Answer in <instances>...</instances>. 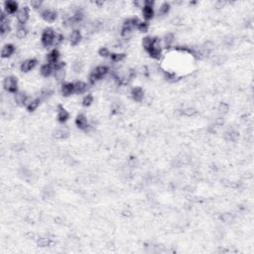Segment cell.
Here are the masks:
<instances>
[{
  "label": "cell",
  "mask_w": 254,
  "mask_h": 254,
  "mask_svg": "<svg viewBox=\"0 0 254 254\" xmlns=\"http://www.w3.org/2000/svg\"><path fill=\"white\" fill-rule=\"evenodd\" d=\"M36 64H37V61L35 59L26 60L24 62H22V64L20 66V69H21L22 72H30L32 69H34V67L36 66Z\"/></svg>",
  "instance_id": "obj_7"
},
{
  "label": "cell",
  "mask_w": 254,
  "mask_h": 254,
  "mask_svg": "<svg viewBox=\"0 0 254 254\" xmlns=\"http://www.w3.org/2000/svg\"><path fill=\"white\" fill-rule=\"evenodd\" d=\"M87 89V86L83 82H77L74 83V90L77 93H83Z\"/></svg>",
  "instance_id": "obj_22"
},
{
  "label": "cell",
  "mask_w": 254,
  "mask_h": 254,
  "mask_svg": "<svg viewBox=\"0 0 254 254\" xmlns=\"http://www.w3.org/2000/svg\"><path fill=\"white\" fill-rule=\"evenodd\" d=\"M122 214L124 217H131V212L129 211V210H124L123 211V212H122Z\"/></svg>",
  "instance_id": "obj_50"
},
{
  "label": "cell",
  "mask_w": 254,
  "mask_h": 254,
  "mask_svg": "<svg viewBox=\"0 0 254 254\" xmlns=\"http://www.w3.org/2000/svg\"><path fill=\"white\" fill-rule=\"evenodd\" d=\"M69 117H70L69 111L65 109L62 105H59L58 106V119L61 122H65L69 119Z\"/></svg>",
  "instance_id": "obj_13"
},
{
  "label": "cell",
  "mask_w": 254,
  "mask_h": 254,
  "mask_svg": "<svg viewBox=\"0 0 254 254\" xmlns=\"http://www.w3.org/2000/svg\"><path fill=\"white\" fill-rule=\"evenodd\" d=\"M217 110L221 114H227L229 110V105L225 102H222V103H219Z\"/></svg>",
  "instance_id": "obj_34"
},
{
  "label": "cell",
  "mask_w": 254,
  "mask_h": 254,
  "mask_svg": "<svg viewBox=\"0 0 254 254\" xmlns=\"http://www.w3.org/2000/svg\"><path fill=\"white\" fill-rule=\"evenodd\" d=\"M164 76H165L166 80L168 82H176L178 80V77L173 72H164Z\"/></svg>",
  "instance_id": "obj_32"
},
{
  "label": "cell",
  "mask_w": 254,
  "mask_h": 254,
  "mask_svg": "<svg viewBox=\"0 0 254 254\" xmlns=\"http://www.w3.org/2000/svg\"><path fill=\"white\" fill-rule=\"evenodd\" d=\"M224 124V119L222 117H218L216 119V121H214V125L216 126H222Z\"/></svg>",
  "instance_id": "obj_46"
},
{
  "label": "cell",
  "mask_w": 254,
  "mask_h": 254,
  "mask_svg": "<svg viewBox=\"0 0 254 254\" xmlns=\"http://www.w3.org/2000/svg\"><path fill=\"white\" fill-rule=\"evenodd\" d=\"M27 34H28L27 29L24 27H19L16 31V36L18 39H24L27 36Z\"/></svg>",
  "instance_id": "obj_33"
},
{
  "label": "cell",
  "mask_w": 254,
  "mask_h": 254,
  "mask_svg": "<svg viewBox=\"0 0 254 254\" xmlns=\"http://www.w3.org/2000/svg\"><path fill=\"white\" fill-rule=\"evenodd\" d=\"M214 47H216V45H214L213 42H212V41H207L206 43L202 44V46L201 49L206 50V51H207V52H211L212 50L214 49Z\"/></svg>",
  "instance_id": "obj_37"
},
{
  "label": "cell",
  "mask_w": 254,
  "mask_h": 254,
  "mask_svg": "<svg viewBox=\"0 0 254 254\" xmlns=\"http://www.w3.org/2000/svg\"><path fill=\"white\" fill-rule=\"evenodd\" d=\"M57 15H58L57 12L53 9H45L42 12L43 19L46 22H49V23L54 22L56 20V18H57Z\"/></svg>",
  "instance_id": "obj_4"
},
{
  "label": "cell",
  "mask_w": 254,
  "mask_h": 254,
  "mask_svg": "<svg viewBox=\"0 0 254 254\" xmlns=\"http://www.w3.org/2000/svg\"><path fill=\"white\" fill-rule=\"evenodd\" d=\"M175 41V37L172 33H167L165 37H164V40H163V43H164V45L166 47H170L171 45L174 43Z\"/></svg>",
  "instance_id": "obj_27"
},
{
  "label": "cell",
  "mask_w": 254,
  "mask_h": 254,
  "mask_svg": "<svg viewBox=\"0 0 254 254\" xmlns=\"http://www.w3.org/2000/svg\"><path fill=\"white\" fill-rule=\"evenodd\" d=\"M52 72H53V69H52V66H51L50 64H46V65H43L41 67V70H40V72H41V75L43 77H50L51 74H52Z\"/></svg>",
  "instance_id": "obj_24"
},
{
  "label": "cell",
  "mask_w": 254,
  "mask_h": 254,
  "mask_svg": "<svg viewBox=\"0 0 254 254\" xmlns=\"http://www.w3.org/2000/svg\"><path fill=\"white\" fill-rule=\"evenodd\" d=\"M61 92H62V94H63L64 97H69V95H71L72 92H75V90H74V84L71 83V82L64 83L63 86H62Z\"/></svg>",
  "instance_id": "obj_14"
},
{
  "label": "cell",
  "mask_w": 254,
  "mask_h": 254,
  "mask_svg": "<svg viewBox=\"0 0 254 254\" xmlns=\"http://www.w3.org/2000/svg\"><path fill=\"white\" fill-rule=\"evenodd\" d=\"M225 5H227V2L225 1H222V0H218V1L216 2V7L221 9V8H223Z\"/></svg>",
  "instance_id": "obj_47"
},
{
  "label": "cell",
  "mask_w": 254,
  "mask_h": 254,
  "mask_svg": "<svg viewBox=\"0 0 254 254\" xmlns=\"http://www.w3.org/2000/svg\"><path fill=\"white\" fill-rule=\"evenodd\" d=\"M152 43H153V38L151 37H145L142 40V46L146 51H149L151 49Z\"/></svg>",
  "instance_id": "obj_30"
},
{
  "label": "cell",
  "mask_w": 254,
  "mask_h": 254,
  "mask_svg": "<svg viewBox=\"0 0 254 254\" xmlns=\"http://www.w3.org/2000/svg\"><path fill=\"white\" fill-rule=\"evenodd\" d=\"M24 149V145L20 143V142H16L12 145V150L15 151V152H20Z\"/></svg>",
  "instance_id": "obj_42"
},
{
  "label": "cell",
  "mask_w": 254,
  "mask_h": 254,
  "mask_svg": "<svg viewBox=\"0 0 254 254\" xmlns=\"http://www.w3.org/2000/svg\"><path fill=\"white\" fill-rule=\"evenodd\" d=\"M107 72H108V67L106 66H98L92 71V74H93L98 80H100V78H102L103 77L106 76Z\"/></svg>",
  "instance_id": "obj_9"
},
{
  "label": "cell",
  "mask_w": 254,
  "mask_h": 254,
  "mask_svg": "<svg viewBox=\"0 0 254 254\" xmlns=\"http://www.w3.org/2000/svg\"><path fill=\"white\" fill-rule=\"evenodd\" d=\"M59 58H60V53L58 52L57 50L51 51V52L47 56V60H48L49 64L51 66H55L56 64H57L58 61H59Z\"/></svg>",
  "instance_id": "obj_12"
},
{
  "label": "cell",
  "mask_w": 254,
  "mask_h": 254,
  "mask_svg": "<svg viewBox=\"0 0 254 254\" xmlns=\"http://www.w3.org/2000/svg\"><path fill=\"white\" fill-rule=\"evenodd\" d=\"M124 57H125V55H124L123 53H114V54H111L110 55V58L111 60L115 62V63H118V62H121Z\"/></svg>",
  "instance_id": "obj_35"
},
{
  "label": "cell",
  "mask_w": 254,
  "mask_h": 254,
  "mask_svg": "<svg viewBox=\"0 0 254 254\" xmlns=\"http://www.w3.org/2000/svg\"><path fill=\"white\" fill-rule=\"evenodd\" d=\"M14 46L11 44H7L5 45V46L2 48V52H1V55H2V58L5 59V58H9L10 56H12L13 53H14Z\"/></svg>",
  "instance_id": "obj_16"
},
{
  "label": "cell",
  "mask_w": 254,
  "mask_h": 254,
  "mask_svg": "<svg viewBox=\"0 0 254 254\" xmlns=\"http://www.w3.org/2000/svg\"><path fill=\"white\" fill-rule=\"evenodd\" d=\"M37 244L40 247H48L52 244V240L49 236H41L37 240Z\"/></svg>",
  "instance_id": "obj_21"
},
{
  "label": "cell",
  "mask_w": 254,
  "mask_h": 254,
  "mask_svg": "<svg viewBox=\"0 0 254 254\" xmlns=\"http://www.w3.org/2000/svg\"><path fill=\"white\" fill-rule=\"evenodd\" d=\"M54 195V191L51 187H46L44 190H43V197L45 199H50V197H52Z\"/></svg>",
  "instance_id": "obj_38"
},
{
  "label": "cell",
  "mask_w": 254,
  "mask_h": 254,
  "mask_svg": "<svg viewBox=\"0 0 254 254\" xmlns=\"http://www.w3.org/2000/svg\"><path fill=\"white\" fill-rule=\"evenodd\" d=\"M92 101H93L92 95V94H87V95H86V97H83V99H82V104H83V106H89L90 104L92 103Z\"/></svg>",
  "instance_id": "obj_40"
},
{
  "label": "cell",
  "mask_w": 254,
  "mask_h": 254,
  "mask_svg": "<svg viewBox=\"0 0 254 254\" xmlns=\"http://www.w3.org/2000/svg\"><path fill=\"white\" fill-rule=\"evenodd\" d=\"M131 95L135 101H141L144 98V90L140 87H135L131 89Z\"/></svg>",
  "instance_id": "obj_8"
},
{
  "label": "cell",
  "mask_w": 254,
  "mask_h": 254,
  "mask_svg": "<svg viewBox=\"0 0 254 254\" xmlns=\"http://www.w3.org/2000/svg\"><path fill=\"white\" fill-rule=\"evenodd\" d=\"M54 36H55V33H54V30L52 29V28H47V29H45V31L43 32V35H42L43 46L49 47L50 45H52Z\"/></svg>",
  "instance_id": "obj_3"
},
{
  "label": "cell",
  "mask_w": 254,
  "mask_h": 254,
  "mask_svg": "<svg viewBox=\"0 0 254 254\" xmlns=\"http://www.w3.org/2000/svg\"><path fill=\"white\" fill-rule=\"evenodd\" d=\"M121 35H122L123 38L129 39L132 36V29H131V28H128V27H122Z\"/></svg>",
  "instance_id": "obj_36"
},
{
  "label": "cell",
  "mask_w": 254,
  "mask_h": 254,
  "mask_svg": "<svg viewBox=\"0 0 254 254\" xmlns=\"http://www.w3.org/2000/svg\"><path fill=\"white\" fill-rule=\"evenodd\" d=\"M67 135H69V131L66 128H58L53 132V136L56 139H65L67 137Z\"/></svg>",
  "instance_id": "obj_17"
},
{
  "label": "cell",
  "mask_w": 254,
  "mask_h": 254,
  "mask_svg": "<svg viewBox=\"0 0 254 254\" xmlns=\"http://www.w3.org/2000/svg\"><path fill=\"white\" fill-rule=\"evenodd\" d=\"M98 54H99V56H101V57H103V58L110 57V52H109V50L107 49V48H101L99 50Z\"/></svg>",
  "instance_id": "obj_41"
},
{
  "label": "cell",
  "mask_w": 254,
  "mask_h": 254,
  "mask_svg": "<svg viewBox=\"0 0 254 254\" xmlns=\"http://www.w3.org/2000/svg\"><path fill=\"white\" fill-rule=\"evenodd\" d=\"M181 23H182V19H181L180 17H175V18L173 19L174 25H180Z\"/></svg>",
  "instance_id": "obj_49"
},
{
  "label": "cell",
  "mask_w": 254,
  "mask_h": 254,
  "mask_svg": "<svg viewBox=\"0 0 254 254\" xmlns=\"http://www.w3.org/2000/svg\"><path fill=\"white\" fill-rule=\"evenodd\" d=\"M148 28H149V26H148L147 23H145V22H141L140 25H139V27H138V29H139L140 32L146 33V32L148 31Z\"/></svg>",
  "instance_id": "obj_43"
},
{
  "label": "cell",
  "mask_w": 254,
  "mask_h": 254,
  "mask_svg": "<svg viewBox=\"0 0 254 254\" xmlns=\"http://www.w3.org/2000/svg\"><path fill=\"white\" fill-rule=\"evenodd\" d=\"M181 113L184 114L185 116L192 117V116H195L197 114V110L194 108V107H185V108L181 110Z\"/></svg>",
  "instance_id": "obj_26"
},
{
  "label": "cell",
  "mask_w": 254,
  "mask_h": 254,
  "mask_svg": "<svg viewBox=\"0 0 254 254\" xmlns=\"http://www.w3.org/2000/svg\"><path fill=\"white\" fill-rule=\"evenodd\" d=\"M27 95L24 92H16L15 97H14V99H15V102L19 105H23L25 104V101L27 99Z\"/></svg>",
  "instance_id": "obj_20"
},
{
  "label": "cell",
  "mask_w": 254,
  "mask_h": 254,
  "mask_svg": "<svg viewBox=\"0 0 254 254\" xmlns=\"http://www.w3.org/2000/svg\"><path fill=\"white\" fill-rule=\"evenodd\" d=\"M153 2L152 1H146V5L143 8V16L146 20L151 19L154 16V8H153Z\"/></svg>",
  "instance_id": "obj_6"
},
{
  "label": "cell",
  "mask_w": 254,
  "mask_h": 254,
  "mask_svg": "<svg viewBox=\"0 0 254 254\" xmlns=\"http://www.w3.org/2000/svg\"><path fill=\"white\" fill-rule=\"evenodd\" d=\"M17 9H18V4H17L15 1H7L5 2V10L6 12L9 14H13L15 13Z\"/></svg>",
  "instance_id": "obj_19"
},
{
  "label": "cell",
  "mask_w": 254,
  "mask_h": 254,
  "mask_svg": "<svg viewBox=\"0 0 254 254\" xmlns=\"http://www.w3.org/2000/svg\"><path fill=\"white\" fill-rule=\"evenodd\" d=\"M4 88L9 92H16L18 86H17V78L14 77H6L3 82Z\"/></svg>",
  "instance_id": "obj_2"
},
{
  "label": "cell",
  "mask_w": 254,
  "mask_h": 254,
  "mask_svg": "<svg viewBox=\"0 0 254 254\" xmlns=\"http://www.w3.org/2000/svg\"><path fill=\"white\" fill-rule=\"evenodd\" d=\"M134 5L137 8H142L143 9L145 7V5H146V1H143V0H140V1H135Z\"/></svg>",
  "instance_id": "obj_45"
},
{
  "label": "cell",
  "mask_w": 254,
  "mask_h": 254,
  "mask_svg": "<svg viewBox=\"0 0 254 254\" xmlns=\"http://www.w3.org/2000/svg\"><path fill=\"white\" fill-rule=\"evenodd\" d=\"M54 77L55 80L61 82H64V80L66 78V71L64 67H59V69H55V72H54Z\"/></svg>",
  "instance_id": "obj_18"
},
{
  "label": "cell",
  "mask_w": 254,
  "mask_h": 254,
  "mask_svg": "<svg viewBox=\"0 0 254 254\" xmlns=\"http://www.w3.org/2000/svg\"><path fill=\"white\" fill-rule=\"evenodd\" d=\"M82 40V33L78 31V30H74L72 33H71V35H70V42L72 45H74V46H76V45H77L78 43L81 42Z\"/></svg>",
  "instance_id": "obj_15"
},
{
  "label": "cell",
  "mask_w": 254,
  "mask_h": 254,
  "mask_svg": "<svg viewBox=\"0 0 254 254\" xmlns=\"http://www.w3.org/2000/svg\"><path fill=\"white\" fill-rule=\"evenodd\" d=\"M28 18H29V9L27 7H22L18 10L17 12V20L19 23L24 24L27 22Z\"/></svg>",
  "instance_id": "obj_5"
},
{
  "label": "cell",
  "mask_w": 254,
  "mask_h": 254,
  "mask_svg": "<svg viewBox=\"0 0 254 254\" xmlns=\"http://www.w3.org/2000/svg\"><path fill=\"white\" fill-rule=\"evenodd\" d=\"M40 99L39 98H34L32 101H31V103L29 104V105H27L26 107H27V109L29 110V111H35L38 107H39V105H40Z\"/></svg>",
  "instance_id": "obj_28"
},
{
  "label": "cell",
  "mask_w": 254,
  "mask_h": 254,
  "mask_svg": "<svg viewBox=\"0 0 254 254\" xmlns=\"http://www.w3.org/2000/svg\"><path fill=\"white\" fill-rule=\"evenodd\" d=\"M64 41V36L62 35L61 33H56L55 36H54V39H53V44L54 46H59Z\"/></svg>",
  "instance_id": "obj_31"
},
{
  "label": "cell",
  "mask_w": 254,
  "mask_h": 254,
  "mask_svg": "<svg viewBox=\"0 0 254 254\" xmlns=\"http://www.w3.org/2000/svg\"><path fill=\"white\" fill-rule=\"evenodd\" d=\"M26 237L28 239H35L36 234H35V232H33V231H28V232L26 233Z\"/></svg>",
  "instance_id": "obj_48"
},
{
  "label": "cell",
  "mask_w": 254,
  "mask_h": 254,
  "mask_svg": "<svg viewBox=\"0 0 254 254\" xmlns=\"http://www.w3.org/2000/svg\"><path fill=\"white\" fill-rule=\"evenodd\" d=\"M30 4H31V6L33 8L39 9V8L42 6V1H40V0H33V1L30 2Z\"/></svg>",
  "instance_id": "obj_44"
},
{
  "label": "cell",
  "mask_w": 254,
  "mask_h": 254,
  "mask_svg": "<svg viewBox=\"0 0 254 254\" xmlns=\"http://www.w3.org/2000/svg\"><path fill=\"white\" fill-rule=\"evenodd\" d=\"M169 10H170V4L165 2V3H163L161 6L159 7V9H158V14L163 16V15H166L168 12H169Z\"/></svg>",
  "instance_id": "obj_29"
},
{
  "label": "cell",
  "mask_w": 254,
  "mask_h": 254,
  "mask_svg": "<svg viewBox=\"0 0 254 254\" xmlns=\"http://www.w3.org/2000/svg\"><path fill=\"white\" fill-rule=\"evenodd\" d=\"M222 42H223V45L225 47H231L234 43V38L232 36H227L223 38Z\"/></svg>",
  "instance_id": "obj_39"
},
{
  "label": "cell",
  "mask_w": 254,
  "mask_h": 254,
  "mask_svg": "<svg viewBox=\"0 0 254 254\" xmlns=\"http://www.w3.org/2000/svg\"><path fill=\"white\" fill-rule=\"evenodd\" d=\"M76 124L80 129H87L88 122H87V118L86 117V115L78 114L77 116V119H76Z\"/></svg>",
  "instance_id": "obj_10"
},
{
  "label": "cell",
  "mask_w": 254,
  "mask_h": 254,
  "mask_svg": "<svg viewBox=\"0 0 254 254\" xmlns=\"http://www.w3.org/2000/svg\"><path fill=\"white\" fill-rule=\"evenodd\" d=\"M161 51H162V43L160 39L155 38L153 39V43H152L151 49L148 51L149 55L154 59H160L161 58Z\"/></svg>",
  "instance_id": "obj_1"
},
{
  "label": "cell",
  "mask_w": 254,
  "mask_h": 254,
  "mask_svg": "<svg viewBox=\"0 0 254 254\" xmlns=\"http://www.w3.org/2000/svg\"><path fill=\"white\" fill-rule=\"evenodd\" d=\"M221 219L224 223H231L234 221V216L230 212H224L221 216Z\"/></svg>",
  "instance_id": "obj_25"
},
{
  "label": "cell",
  "mask_w": 254,
  "mask_h": 254,
  "mask_svg": "<svg viewBox=\"0 0 254 254\" xmlns=\"http://www.w3.org/2000/svg\"><path fill=\"white\" fill-rule=\"evenodd\" d=\"M82 70H83V63H82V61L77 60V61L74 62V63H72V72H75V74H80V72Z\"/></svg>",
  "instance_id": "obj_23"
},
{
  "label": "cell",
  "mask_w": 254,
  "mask_h": 254,
  "mask_svg": "<svg viewBox=\"0 0 254 254\" xmlns=\"http://www.w3.org/2000/svg\"><path fill=\"white\" fill-rule=\"evenodd\" d=\"M238 136H239L238 132L236 131L235 129H232V128L228 129L224 134V138L227 141H228V142H234V141L238 139Z\"/></svg>",
  "instance_id": "obj_11"
}]
</instances>
